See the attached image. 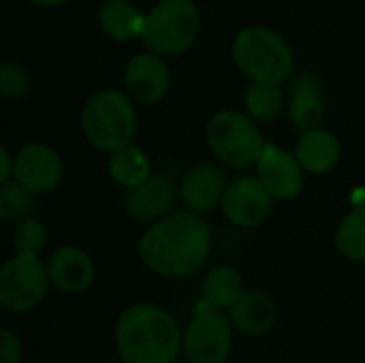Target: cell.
<instances>
[{"mask_svg":"<svg viewBox=\"0 0 365 363\" xmlns=\"http://www.w3.org/2000/svg\"><path fill=\"white\" fill-rule=\"evenodd\" d=\"M212 252V231L197 212H171L156 220L137 242L141 265L171 280L201 272Z\"/></svg>","mask_w":365,"mask_h":363,"instance_id":"obj_1","label":"cell"},{"mask_svg":"<svg viewBox=\"0 0 365 363\" xmlns=\"http://www.w3.org/2000/svg\"><path fill=\"white\" fill-rule=\"evenodd\" d=\"M182 336L175 317L150 302L124 308L113 325V344L122 363H178Z\"/></svg>","mask_w":365,"mask_h":363,"instance_id":"obj_2","label":"cell"},{"mask_svg":"<svg viewBox=\"0 0 365 363\" xmlns=\"http://www.w3.org/2000/svg\"><path fill=\"white\" fill-rule=\"evenodd\" d=\"M235 66L259 83H282L293 75L295 58L291 45L272 28L248 26L231 43Z\"/></svg>","mask_w":365,"mask_h":363,"instance_id":"obj_3","label":"cell"},{"mask_svg":"<svg viewBox=\"0 0 365 363\" xmlns=\"http://www.w3.org/2000/svg\"><path fill=\"white\" fill-rule=\"evenodd\" d=\"M81 131L90 145L101 152H115L130 145L137 135L135 101L113 88L92 94L81 109Z\"/></svg>","mask_w":365,"mask_h":363,"instance_id":"obj_4","label":"cell"},{"mask_svg":"<svg viewBox=\"0 0 365 363\" xmlns=\"http://www.w3.org/2000/svg\"><path fill=\"white\" fill-rule=\"evenodd\" d=\"M201 17L192 0H158L148 13L141 41L158 56H180L190 49L199 34Z\"/></svg>","mask_w":365,"mask_h":363,"instance_id":"obj_5","label":"cell"},{"mask_svg":"<svg viewBox=\"0 0 365 363\" xmlns=\"http://www.w3.org/2000/svg\"><path fill=\"white\" fill-rule=\"evenodd\" d=\"M205 137L214 156L233 169L257 165L265 148V139L255 118L237 109H222L214 113L207 122Z\"/></svg>","mask_w":365,"mask_h":363,"instance_id":"obj_6","label":"cell"},{"mask_svg":"<svg viewBox=\"0 0 365 363\" xmlns=\"http://www.w3.org/2000/svg\"><path fill=\"white\" fill-rule=\"evenodd\" d=\"M233 340L235 327L229 312L201 304L184 327L182 355L190 363H227Z\"/></svg>","mask_w":365,"mask_h":363,"instance_id":"obj_7","label":"cell"},{"mask_svg":"<svg viewBox=\"0 0 365 363\" xmlns=\"http://www.w3.org/2000/svg\"><path fill=\"white\" fill-rule=\"evenodd\" d=\"M51 287L47 263L41 257L15 255L0 267V306L6 312L24 315L41 306Z\"/></svg>","mask_w":365,"mask_h":363,"instance_id":"obj_8","label":"cell"},{"mask_svg":"<svg viewBox=\"0 0 365 363\" xmlns=\"http://www.w3.org/2000/svg\"><path fill=\"white\" fill-rule=\"evenodd\" d=\"M274 197L257 175H244L233 180L222 195V214L227 220L242 229L263 225L272 214Z\"/></svg>","mask_w":365,"mask_h":363,"instance_id":"obj_9","label":"cell"},{"mask_svg":"<svg viewBox=\"0 0 365 363\" xmlns=\"http://www.w3.org/2000/svg\"><path fill=\"white\" fill-rule=\"evenodd\" d=\"M304 173L306 171L299 165L295 152L291 154L278 143H265L257 160V178L263 182L274 199H295L304 188Z\"/></svg>","mask_w":365,"mask_h":363,"instance_id":"obj_10","label":"cell"},{"mask_svg":"<svg viewBox=\"0 0 365 363\" xmlns=\"http://www.w3.org/2000/svg\"><path fill=\"white\" fill-rule=\"evenodd\" d=\"M13 178L34 195L51 193L64 178V165L56 150L45 143H28L15 154Z\"/></svg>","mask_w":365,"mask_h":363,"instance_id":"obj_11","label":"cell"},{"mask_svg":"<svg viewBox=\"0 0 365 363\" xmlns=\"http://www.w3.org/2000/svg\"><path fill=\"white\" fill-rule=\"evenodd\" d=\"M171 86V73L163 56L154 51L137 53L124 68L126 94L137 105H156L165 98Z\"/></svg>","mask_w":365,"mask_h":363,"instance_id":"obj_12","label":"cell"},{"mask_svg":"<svg viewBox=\"0 0 365 363\" xmlns=\"http://www.w3.org/2000/svg\"><path fill=\"white\" fill-rule=\"evenodd\" d=\"M45 263H47L51 287L58 289L60 293L79 295L94 285L96 265L92 257L79 246H71V244L58 246Z\"/></svg>","mask_w":365,"mask_h":363,"instance_id":"obj_13","label":"cell"},{"mask_svg":"<svg viewBox=\"0 0 365 363\" xmlns=\"http://www.w3.org/2000/svg\"><path fill=\"white\" fill-rule=\"evenodd\" d=\"M229 319L246 338L269 336L280 323V308L276 300L265 291H244V295L229 310Z\"/></svg>","mask_w":365,"mask_h":363,"instance_id":"obj_14","label":"cell"},{"mask_svg":"<svg viewBox=\"0 0 365 363\" xmlns=\"http://www.w3.org/2000/svg\"><path fill=\"white\" fill-rule=\"evenodd\" d=\"M175 205V188L169 178L152 173L145 182L126 188L124 210L135 220H160Z\"/></svg>","mask_w":365,"mask_h":363,"instance_id":"obj_15","label":"cell"},{"mask_svg":"<svg viewBox=\"0 0 365 363\" xmlns=\"http://www.w3.org/2000/svg\"><path fill=\"white\" fill-rule=\"evenodd\" d=\"M225 175L212 163H199L186 171L180 184L182 203L197 214H205L216 210L222 203L225 195Z\"/></svg>","mask_w":365,"mask_h":363,"instance_id":"obj_16","label":"cell"},{"mask_svg":"<svg viewBox=\"0 0 365 363\" xmlns=\"http://www.w3.org/2000/svg\"><path fill=\"white\" fill-rule=\"evenodd\" d=\"M340 154H342L340 139L331 131L321 128V126L304 131L295 143V156L299 165L304 167L306 173H312V175L329 173L338 165Z\"/></svg>","mask_w":365,"mask_h":363,"instance_id":"obj_17","label":"cell"},{"mask_svg":"<svg viewBox=\"0 0 365 363\" xmlns=\"http://www.w3.org/2000/svg\"><path fill=\"white\" fill-rule=\"evenodd\" d=\"M289 118L293 126L299 128L302 133L321 126L325 118V105L319 94L317 77L312 73H304L295 77L291 101H289Z\"/></svg>","mask_w":365,"mask_h":363,"instance_id":"obj_18","label":"cell"},{"mask_svg":"<svg viewBox=\"0 0 365 363\" xmlns=\"http://www.w3.org/2000/svg\"><path fill=\"white\" fill-rule=\"evenodd\" d=\"M145 13H141L130 0H105L98 9L101 30L118 43H128L141 36Z\"/></svg>","mask_w":365,"mask_h":363,"instance_id":"obj_19","label":"cell"},{"mask_svg":"<svg viewBox=\"0 0 365 363\" xmlns=\"http://www.w3.org/2000/svg\"><path fill=\"white\" fill-rule=\"evenodd\" d=\"M244 278L242 274L231 265H218L212 267L203 282H201V297L203 304L229 312L235 302L244 295Z\"/></svg>","mask_w":365,"mask_h":363,"instance_id":"obj_20","label":"cell"},{"mask_svg":"<svg viewBox=\"0 0 365 363\" xmlns=\"http://www.w3.org/2000/svg\"><path fill=\"white\" fill-rule=\"evenodd\" d=\"M107 171L118 186L133 188L152 175V160L145 154V150L130 143V145H124V148L111 152Z\"/></svg>","mask_w":365,"mask_h":363,"instance_id":"obj_21","label":"cell"},{"mask_svg":"<svg viewBox=\"0 0 365 363\" xmlns=\"http://www.w3.org/2000/svg\"><path fill=\"white\" fill-rule=\"evenodd\" d=\"M336 250L342 259L353 263L365 261V201L357 203L338 225L334 237Z\"/></svg>","mask_w":365,"mask_h":363,"instance_id":"obj_22","label":"cell"},{"mask_svg":"<svg viewBox=\"0 0 365 363\" xmlns=\"http://www.w3.org/2000/svg\"><path fill=\"white\" fill-rule=\"evenodd\" d=\"M244 105L250 118L269 122L276 120L284 107V94L278 83H259L252 81L244 94Z\"/></svg>","mask_w":365,"mask_h":363,"instance_id":"obj_23","label":"cell"},{"mask_svg":"<svg viewBox=\"0 0 365 363\" xmlns=\"http://www.w3.org/2000/svg\"><path fill=\"white\" fill-rule=\"evenodd\" d=\"M11 242H13L15 255L41 257V252L47 248L49 231H47V227L38 218L26 216V218L17 220V225L13 227Z\"/></svg>","mask_w":365,"mask_h":363,"instance_id":"obj_24","label":"cell"},{"mask_svg":"<svg viewBox=\"0 0 365 363\" xmlns=\"http://www.w3.org/2000/svg\"><path fill=\"white\" fill-rule=\"evenodd\" d=\"M34 193H30L26 186L15 182H4L0 188V216L4 223L21 220L32 212L34 205Z\"/></svg>","mask_w":365,"mask_h":363,"instance_id":"obj_25","label":"cell"},{"mask_svg":"<svg viewBox=\"0 0 365 363\" xmlns=\"http://www.w3.org/2000/svg\"><path fill=\"white\" fill-rule=\"evenodd\" d=\"M28 90H30L28 71L13 60H2L0 62V92H2V96H6L11 101H19L21 96L28 94Z\"/></svg>","mask_w":365,"mask_h":363,"instance_id":"obj_26","label":"cell"},{"mask_svg":"<svg viewBox=\"0 0 365 363\" xmlns=\"http://www.w3.org/2000/svg\"><path fill=\"white\" fill-rule=\"evenodd\" d=\"M24 342L17 332L4 327L0 332V363H21Z\"/></svg>","mask_w":365,"mask_h":363,"instance_id":"obj_27","label":"cell"},{"mask_svg":"<svg viewBox=\"0 0 365 363\" xmlns=\"http://www.w3.org/2000/svg\"><path fill=\"white\" fill-rule=\"evenodd\" d=\"M0 160H2V169H0V182H9V178L13 175V169H15V158H11L6 145L0 148Z\"/></svg>","mask_w":365,"mask_h":363,"instance_id":"obj_28","label":"cell"},{"mask_svg":"<svg viewBox=\"0 0 365 363\" xmlns=\"http://www.w3.org/2000/svg\"><path fill=\"white\" fill-rule=\"evenodd\" d=\"M28 2H32L36 6H62V4H66L71 0H28Z\"/></svg>","mask_w":365,"mask_h":363,"instance_id":"obj_29","label":"cell"},{"mask_svg":"<svg viewBox=\"0 0 365 363\" xmlns=\"http://www.w3.org/2000/svg\"><path fill=\"white\" fill-rule=\"evenodd\" d=\"M184 363H190V362H184Z\"/></svg>","mask_w":365,"mask_h":363,"instance_id":"obj_30","label":"cell"}]
</instances>
